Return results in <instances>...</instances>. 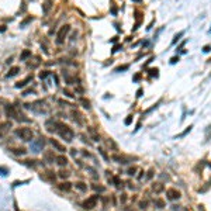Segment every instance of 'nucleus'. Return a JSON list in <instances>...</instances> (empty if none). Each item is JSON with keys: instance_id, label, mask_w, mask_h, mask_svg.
Segmentation results:
<instances>
[{"instance_id": "obj_1", "label": "nucleus", "mask_w": 211, "mask_h": 211, "mask_svg": "<svg viewBox=\"0 0 211 211\" xmlns=\"http://www.w3.org/2000/svg\"><path fill=\"white\" fill-rule=\"evenodd\" d=\"M59 135L62 137V138H65L68 142H70L73 139V131L69 128V127H66V125H62V124H59Z\"/></svg>"}, {"instance_id": "obj_2", "label": "nucleus", "mask_w": 211, "mask_h": 211, "mask_svg": "<svg viewBox=\"0 0 211 211\" xmlns=\"http://www.w3.org/2000/svg\"><path fill=\"white\" fill-rule=\"evenodd\" d=\"M69 31H70V25H63V27H61V30H59V33H58V35H56V44L58 45L63 44V41H65L66 35H68Z\"/></svg>"}, {"instance_id": "obj_3", "label": "nucleus", "mask_w": 211, "mask_h": 211, "mask_svg": "<svg viewBox=\"0 0 211 211\" xmlns=\"http://www.w3.org/2000/svg\"><path fill=\"white\" fill-rule=\"evenodd\" d=\"M16 134L18 135V137H21L24 141L33 139V131L30 130V128H20V130H17Z\"/></svg>"}, {"instance_id": "obj_4", "label": "nucleus", "mask_w": 211, "mask_h": 211, "mask_svg": "<svg viewBox=\"0 0 211 211\" xmlns=\"http://www.w3.org/2000/svg\"><path fill=\"white\" fill-rule=\"evenodd\" d=\"M97 198H98V196H93V197H89L87 200H84L83 201V208H86V210L94 208L96 204H97Z\"/></svg>"}, {"instance_id": "obj_5", "label": "nucleus", "mask_w": 211, "mask_h": 211, "mask_svg": "<svg viewBox=\"0 0 211 211\" xmlns=\"http://www.w3.org/2000/svg\"><path fill=\"white\" fill-rule=\"evenodd\" d=\"M166 197H168V200H179L180 198V191L176 190V189H168L166 190Z\"/></svg>"}, {"instance_id": "obj_6", "label": "nucleus", "mask_w": 211, "mask_h": 211, "mask_svg": "<svg viewBox=\"0 0 211 211\" xmlns=\"http://www.w3.org/2000/svg\"><path fill=\"white\" fill-rule=\"evenodd\" d=\"M42 146H44V141H42V139L33 141V142H31V151L37 154V152H40L41 149H42Z\"/></svg>"}, {"instance_id": "obj_7", "label": "nucleus", "mask_w": 211, "mask_h": 211, "mask_svg": "<svg viewBox=\"0 0 211 211\" xmlns=\"http://www.w3.org/2000/svg\"><path fill=\"white\" fill-rule=\"evenodd\" d=\"M31 80H33V75L27 76L24 80H21V82H18V83H16V87H17V89H20V87H24V86H27V84H28V82H31Z\"/></svg>"}, {"instance_id": "obj_8", "label": "nucleus", "mask_w": 211, "mask_h": 211, "mask_svg": "<svg viewBox=\"0 0 211 211\" xmlns=\"http://www.w3.org/2000/svg\"><path fill=\"white\" fill-rule=\"evenodd\" d=\"M18 72H20V68H18V66H13V68H10V70L7 72L6 76H7V77H13V76H16Z\"/></svg>"}, {"instance_id": "obj_9", "label": "nucleus", "mask_w": 211, "mask_h": 211, "mask_svg": "<svg viewBox=\"0 0 211 211\" xmlns=\"http://www.w3.org/2000/svg\"><path fill=\"white\" fill-rule=\"evenodd\" d=\"M154 205L156 207V208L162 210V208H165V201H163L162 198H155V200H154Z\"/></svg>"}, {"instance_id": "obj_10", "label": "nucleus", "mask_w": 211, "mask_h": 211, "mask_svg": "<svg viewBox=\"0 0 211 211\" xmlns=\"http://www.w3.org/2000/svg\"><path fill=\"white\" fill-rule=\"evenodd\" d=\"M113 161H117L118 163H122V165H125V163L130 162L127 158H124V156H118V155H114V156H113Z\"/></svg>"}, {"instance_id": "obj_11", "label": "nucleus", "mask_w": 211, "mask_h": 211, "mask_svg": "<svg viewBox=\"0 0 211 211\" xmlns=\"http://www.w3.org/2000/svg\"><path fill=\"white\" fill-rule=\"evenodd\" d=\"M152 190L155 193H162L163 191V184L162 183H154L152 184Z\"/></svg>"}, {"instance_id": "obj_12", "label": "nucleus", "mask_w": 211, "mask_h": 211, "mask_svg": "<svg viewBox=\"0 0 211 211\" xmlns=\"http://www.w3.org/2000/svg\"><path fill=\"white\" fill-rule=\"evenodd\" d=\"M51 144L55 146V148H56L59 152H65V151H66V148H65V146H62L61 144H59V142H58V141H55V139H52V141H51Z\"/></svg>"}, {"instance_id": "obj_13", "label": "nucleus", "mask_w": 211, "mask_h": 211, "mask_svg": "<svg viewBox=\"0 0 211 211\" xmlns=\"http://www.w3.org/2000/svg\"><path fill=\"white\" fill-rule=\"evenodd\" d=\"M31 56V51L30 49H24L23 52H21V55H20V61H25L27 58Z\"/></svg>"}, {"instance_id": "obj_14", "label": "nucleus", "mask_w": 211, "mask_h": 211, "mask_svg": "<svg viewBox=\"0 0 211 211\" xmlns=\"http://www.w3.org/2000/svg\"><path fill=\"white\" fill-rule=\"evenodd\" d=\"M59 189H61V190H63V191H69V190L72 189V184H70V183H68V182H65V183H61Z\"/></svg>"}, {"instance_id": "obj_15", "label": "nucleus", "mask_w": 211, "mask_h": 211, "mask_svg": "<svg viewBox=\"0 0 211 211\" xmlns=\"http://www.w3.org/2000/svg\"><path fill=\"white\" fill-rule=\"evenodd\" d=\"M138 207L141 208V210H146L148 208V200H141L138 203Z\"/></svg>"}, {"instance_id": "obj_16", "label": "nucleus", "mask_w": 211, "mask_h": 211, "mask_svg": "<svg viewBox=\"0 0 211 211\" xmlns=\"http://www.w3.org/2000/svg\"><path fill=\"white\" fill-rule=\"evenodd\" d=\"M56 161H58V163H59L61 166H63V165H66V163H68V159H66L65 156H58Z\"/></svg>"}, {"instance_id": "obj_17", "label": "nucleus", "mask_w": 211, "mask_h": 211, "mask_svg": "<svg viewBox=\"0 0 211 211\" xmlns=\"http://www.w3.org/2000/svg\"><path fill=\"white\" fill-rule=\"evenodd\" d=\"M76 189H79L80 191H86V190H87V186H86L84 183L79 182V183H76Z\"/></svg>"}, {"instance_id": "obj_18", "label": "nucleus", "mask_w": 211, "mask_h": 211, "mask_svg": "<svg viewBox=\"0 0 211 211\" xmlns=\"http://www.w3.org/2000/svg\"><path fill=\"white\" fill-rule=\"evenodd\" d=\"M72 115H73V118H75V121H77L79 124H82V118H80L82 115L77 113V111H72Z\"/></svg>"}, {"instance_id": "obj_19", "label": "nucleus", "mask_w": 211, "mask_h": 211, "mask_svg": "<svg viewBox=\"0 0 211 211\" xmlns=\"http://www.w3.org/2000/svg\"><path fill=\"white\" fill-rule=\"evenodd\" d=\"M183 35H184V31H180L179 34H176V35H175V38H173V41H172V44H176V42H177V41L180 40Z\"/></svg>"}, {"instance_id": "obj_20", "label": "nucleus", "mask_w": 211, "mask_h": 211, "mask_svg": "<svg viewBox=\"0 0 211 211\" xmlns=\"http://www.w3.org/2000/svg\"><path fill=\"white\" fill-rule=\"evenodd\" d=\"M31 21H33V17H27V18H25L24 21H21V24H20V27H21V28H24L25 25L28 24V23H31Z\"/></svg>"}, {"instance_id": "obj_21", "label": "nucleus", "mask_w": 211, "mask_h": 211, "mask_svg": "<svg viewBox=\"0 0 211 211\" xmlns=\"http://www.w3.org/2000/svg\"><path fill=\"white\" fill-rule=\"evenodd\" d=\"M159 69L158 68H152V69H149V75L151 76H155V77H158V75H159Z\"/></svg>"}, {"instance_id": "obj_22", "label": "nucleus", "mask_w": 211, "mask_h": 211, "mask_svg": "<svg viewBox=\"0 0 211 211\" xmlns=\"http://www.w3.org/2000/svg\"><path fill=\"white\" fill-rule=\"evenodd\" d=\"M80 103L83 104L84 108H87V110L90 108V101H89V100H86V98H80Z\"/></svg>"}, {"instance_id": "obj_23", "label": "nucleus", "mask_w": 211, "mask_h": 211, "mask_svg": "<svg viewBox=\"0 0 211 211\" xmlns=\"http://www.w3.org/2000/svg\"><path fill=\"white\" fill-rule=\"evenodd\" d=\"M154 176H155V170H154V169H149V170L146 172V180H151Z\"/></svg>"}, {"instance_id": "obj_24", "label": "nucleus", "mask_w": 211, "mask_h": 211, "mask_svg": "<svg viewBox=\"0 0 211 211\" xmlns=\"http://www.w3.org/2000/svg\"><path fill=\"white\" fill-rule=\"evenodd\" d=\"M128 68H130V66H128V65H122V66H118V68H117V69H115V70H114V72L120 73V72H122V70H127V69H128Z\"/></svg>"}, {"instance_id": "obj_25", "label": "nucleus", "mask_w": 211, "mask_h": 211, "mask_svg": "<svg viewBox=\"0 0 211 211\" xmlns=\"http://www.w3.org/2000/svg\"><path fill=\"white\" fill-rule=\"evenodd\" d=\"M191 128H193L191 125H190V127H187V130H184V131H183V132H182V134H180V135H177L176 138H182V137H184V135H186L187 132H190V131H191Z\"/></svg>"}, {"instance_id": "obj_26", "label": "nucleus", "mask_w": 211, "mask_h": 211, "mask_svg": "<svg viewBox=\"0 0 211 211\" xmlns=\"http://www.w3.org/2000/svg\"><path fill=\"white\" fill-rule=\"evenodd\" d=\"M49 75H51V72H49V70H44V72L40 73V79H45V77H47V76H49Z\"/></svg>"}, {"instance_id": "obj_27", "label": "nucleus", "mask_w": 211, "mask_h": 211, "mask_svg": "<svg viewBox=\"0 0 211 211\" xmlns=\"http://www.w3.org/2000/svg\"><path fill=\"white\" fill-rule=\"evenodd\" d=\"M49 8H51V1L48 0V1H47V3L44 4V8H42V10H44V13H47V11H48Z\"/></svg>"}, {"instance_id": "obj_28", "label": "nucleus", "mask_w": 211, "mask_h": 211, "mask_svg": "<svg viewBox=\"0 0 211 211\" xmlns=\"http://www.w3.org/2000/svg\"><path fill=\"white\" fill-rule=\"evenodd\" d=\"M135 172H137V168H135V166H132V168H130V169H128V172H127V173H128L130 176H134V175H135Z\"/></svg>"}, {"instance_id": "obj_29", "label": "nucleus", "mask_w": 211, "mask_h": 211, "mask_svg": "<svg viewBox=\"0 0 211 211\" xmlns=\"http://www.w3.org/2000/svg\"><path fill=\"white\" fill-rule=\"evenodd\" d=\"M131 122H132V115H128V117L125 118V121H124V124H125V125H130Z\"/></svg>"}, {"instance_id": "obj_30", "label": "nucleus", "mask_w": 211, "mask_h": 211, "mask_svg": "<svg viewBox=\"0 0 211 211\" xmlns=\"http://www.w3.org/2000/svg\"><path fill=\"white\" fill-rule=\"evenodd\" d=\"M108 146H111L113 149H117V144L114 142L113 139H108Z\"/></svg>"}, {"instance_id": "obj_31", "label": "nucleus", "mask_w": 211, "mask_h": 211, "mask_svg": "<svg viewBox=\"0 0 211 211\" xmlns=\"http://www.w3.org/2000/svg\"><path fill=\"white\" fill-rule=\"evenodd\" d=\"M120 201H121V204L125 203V201H127V194H124V193H122V194L120 196Z\"/></svg>"}, {"instance_id": "obj_32", "label": "nucleus", "mask_w": 211, "mask_h": 211, "mask_svg": "<svg viewBox=\"0 0 211 211\" xmlns=\"http://www.w3.org/2000/svg\"><path fill=\"white\" fill-rule=\"evenodd\" d=\"M120 49H122L121 45H114V48H113V54H115V52H118Z\"/></svg>"}, {"instance_id": "obj_33", "label": "nucleus", "mask_w": 211, "mask_h": 211, "mask_svg": "<svg viewBox=\"0 0 211 211\" xmlns=\"http://www.w3.org/2000/svg\"><path fill=\"white\" fill-rule=\"evenodd\" d=\"M139 79H141V73H137V75L132 77V80H134V82H138Z\"/></svg>"}, {"instance_id": "obj_34", "label": "nucleus", "mask_w": 211, "mask_h": 211, "mask_svg": "<svg viewBox=\"0 0 211 211\" xmlns=\"http://www.w3.org/2000/svg\"><path fill=\"white\" fill-rule=\"evenodd\" d=\"M210 51H211V47H210V45H205V47L203 48V52H205V54H207V52H210Z\"/></svg>"}, {"instance_id": "obj_35", "label": "nucleus", "mask_w": 211, "mask_h": 211, "mask_svg": "<svg viewBox=\"0 0 211 211\" xmlns=\"http://www.w3.org/2000/svg\"><path fill=\"white\" fill-rule=\"evenodd\" d=\"M142 93H144V90L138 89V90H137V97H142Z\"/></svg>"}, {"instance_id": "obj_36", "label": "nucleus", "mask_w": 211, "mask_h": 211, "mask_svg": "<svg viewBox=\"0 0 211 211\" xmlns=\"http://www.w3.org/2000/svg\"><path fill=\"white\" fill-rule=\"evenodd\" d=\"M59 176H61V177H68V176H69V173H68V172H61V173H59Z\"/></svg>"}, {"instance_id": "obj_37", "label": "nucleus", "mask_w": 211, "mask_h": 211, "mask_svg": "<svg viewBox=\"0 0 211 211\" xmlns=\"http://www.w3.org/2000/svg\"><path fill=\"white\" fill-rule=\"evenodd\" d=\"M176 62H179V56H173L170 59V63H176Z\"/></svg>"}, {"instance_id": "obj_38", "label": "nucleus", "mask_w": 211, "mask_h": 211, "mask_svg": "<svg viewBox=\"0 0 211 211\" xmlns=\"http://www.w3.org/2000/svg\"><path fill=\"white\" fill-rule=\"evenodd\" d=\"M94 189H96V190H98V191H104V187H101V186H94Z\"/></svg>"}, {"instance_id": "obj_39", "label": "nucleus", "mask_w": 211, "mask_h": 211, "mask_svg": "<svg viewBox=\"0 0 211 211\" xmlns=\"http://www.w3.org/2000/svg\"><path fill=\"white\" fill-rule=\"evenodd\" d=\"M144 173H145L144 170H141V172H139V175H138V179H139V180H141V179L144 177Z\"/></svg>"}, {"instance_id": "obj_40", "label": "nucleus", "mask_w": 211, "mask_h": 211, "mask_svg": "<svg viewBox=\"0 0 211 211\" xmlns=\"http://www.w3.org/2000/svg\"><path fill=\"white\" fill-rule=\"evenodd\" d=\"M172 207H173V208H172L173 211H179V210H180V208H179L180 205H172Z\"/></svg>"}, {"instance_id": "obj_41", "label": "nucleus", "mask_w": 211, "mask_h": 211, "mask_svg": "<svg viewBox=\"0 0 211 211\" xmlns=\"http://www.w3.org/2000/svg\"><path fill=\"white\" fill-rule=\"evenodd\" d=\"M184 44H186V41H183V42H182V44H180V45H179V47H177V49H180V48H182V47H183V45H184Z\"/></svg>"}, {"instance_id": "obj_42", "label": "nucleus", "mask_w": 211, "mask_h": 211, "mask_svg": "<svg viewBox=\"0 0 211 211\" xmlns=\"http://www.w3.org/2000/svg\"><path fill=\"white\" fill-rule=\"evenodd\" d=\"M198 211H205V210H204L203 205H198Z\"/></svg>"}, {"instance_id": "obj_43", "label": "nucleus", "mask_w": 211, "mask_h": 211, "mask_svg": "<svg viewBox=\"0 0 211 211\" xmlns=\"http://www.w3.org/2000/svg\"><path fill=\"white\" fill-rule=\"evenodd\" d=\"M4 30H6V28H4V27H3V25H1V27H0V33H3V31H4Z\"/></svg>"}, {"instance_id": "obj_44", "label": "nucleus", "mask_w": 211, "mask_h": 211, "mask_svg": "<svg viewBox=\"0 0 211 211\" xmlns=\"http://www.w3.org/2000/svg\"><path fill=\"white\" fill-rule=\"evenodd\" d=\"M208 33H211V27H210V30H208Z\"/></svg>"}]
</instances>
